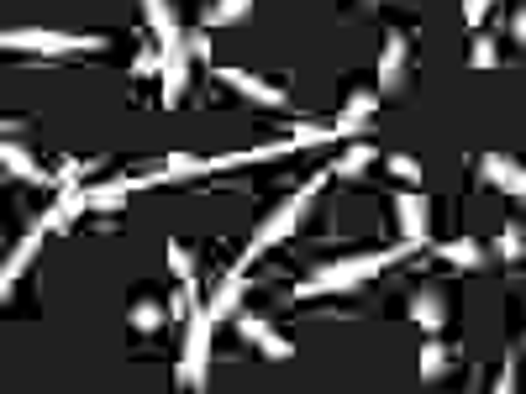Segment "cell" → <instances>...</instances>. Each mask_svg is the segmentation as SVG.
Masks as SVG:
<instances>
[{"label": "cell", "mask_w": 526, "mask_h": 394, "mask_svg": "<svg viewBox=\"0 0 526 394\" xmlns=\"http://www.w3.org/2000/svg\"><path fill=\"white\" fill-rule=\"evenodd\" d=\"M411 253V242H400V247H390V253H363V258H337V263H327V268H316V274L295 289L300 300H316V295H342V289H358V284H369V279H379L384 268H390L395 258H406Z\"/></svg>", "instance_id": "obj_1"}, {"label": "cell", "mask_w": 526, "mask_h": 394, "mask_svg": "<svg viewBox=\"0 0 526 394\" xmlns=\"http://www.w3.org/2000/svg\"><path fill=\"white\" fill-rule=\"evenodd\" d=\"M321 184H327V174H316L311 184H300V190L285 200V205H274V216L269 221H263L258 226V237H253V247H248V253H242L237 258V268H242V274H248V263L258 258V253H269V247L274 242H285V237H295L300 232V221H306V211H311V200L321 195Z\"/></svg>", "instance_id": "obj_2"}, {"label": "cell", "mask_w": 526, "mask_h": 394, "mask_svg": "<svg viewBox=\"0 0 526 394\" xmlns=\"http://www.w3.org/2000/svg\"><path fill=\"white\" fill-rule=\"evenodd\" d=\"M11 53H43V58H69V53H100L106 37H69V32H48V27H11L0 37Z\"/></svg>", "instance_id": "obj_3"}, {"label": "cell", "mask_w": 526, "mask_h": 394, "mask_svg": "<svg viewBox=\"0 0 526 394\" xmlns=\"http://www.w3.org/2000/svg\"><path fill=\"white\" fill-rule=\"evenodd\" d=\"M211 331H216V321L206 316V305H195L190 310V337H185V363H179V384H185V389H206Z\"/></svg>", "instance_id": "obj_4"}, {"label": "cell", "mask_w": 526, "mask_h": 394, "mask_svg": "<svg viewBox=\"0 0 526 394\" xmlns=\"http://www.w3.org/2000/svg\"><path fill=\"white\" fill-rule=\"evenodd\" d=\"M158 79H164V106L179 111L185 106V90H190V37L164 48V69H158Z\"/></svg>", "instance_id": "obj_5"}, {"label": "cell", "mask_w": 526, "mask_h": 394, "mask_svg": "<svg viewBox=\"0 0 526 394\" xmlns=\"http://www.w3.org/2000/svg\"><path fill=\"white\" fill-rule=\"evenodd\" d=\"M395 216H400V242H411V247L427 242V232H432V205H427V195H421V190L400 195L395 200Z\"/></svg>", "instance_id": "obj_6"}, {"label": "cell", "mask_w": 526, "mask_h": 394, "mask_svg": "<svg viewBox=\"0 0 526 394\" xmlns=\"http://www.w3.org/2000/svg\"><path fill=\"white\" fill-rule=\"evenodd\" d=\"M479 174H484V184H495V190L526 200V163L505 158V153H484V158H479Z\"/></svg>", "instance_id": "obj_7"}, {"label": "cell", "mask_w": 526, "mask_h": 394, "mask_svg": "<svg viewBox=\"0 0 526 394\" xmlns=\"http://www.w3.org/2000/svg\"><path fill=\"white\" fill-rule=\"evenodd\" d=\"M216 79H221V85H232L237 95L258 100V106H279V100H285V90H279V85H269V79H258L248 69H232V64H216Z\"/></svg>", "instance_id": "obj_8"}, {"label": "cell", "mask_w": 526, "mask_h": 394, "mask_svg": "<svg viewBox=\"0 0 526 394\" xmlns=\"http://www.w3.org/2000/svg\"><path fill=\"white\" fill-rule=\"evenodd\" d=\"M43 237H48V226H43V221H37V226H32V232H27L22 242H16V247H11V258H6V268H0V295H16V279H22V274H27V268H32V253H37V247H43Z\"/></svg>", "instance_id": "obj_9"}, {"label": "cell", "mask_w": 526, "mask_h": 394, "mask_svg": "<svg viewBox=\"0 0 526 394\" xmlns=\"http://www.w3.org/2000/svg\"><path fill=\"white\" fill-rule=\"evenodd\" d=\"M237 331H242L248 342H258L263 358H279V363L295 358V342H285V337H279V331H274L269 321H263V316H237Z\"/></svg>", "instance_id": "obj_10"}, {"label": "cell", "mask_w": 526, "mask_h": 394, "mask_svg": "<svg viewBox=\"0 0 526 394\" xmlns=\"http://www.w3.org/2000/svg\"><path fill=\"white\" fill-rule=\"evenodd\" d=\"M85 211H90V190H79V184H69V190L58 195V205H48V211L37 216V221H43L48 232H69V226H74L79 216H85Z\"/></svg>", "instance_id": "obj_11"}, {"label": "cell", "mask_w": 526, "mask_h": 394, "mask_svg": "<svg viewBox=\"0 0 526 394\" xmlns=\"http://www.w3.org/2000/svg\"><path fill=\"white\" fill-rule=\"evenodd\" d=\"M411 321L427 331V337H442V326H448V300H442V289H416Z\"/></svg>", "instance_id": "obj_12"}, {"label": "cell", "mask_w": 526, "mask_h": 394, "mask_svg": "<svg viewBox=\"0 0 526 394\" xmlns=\"http://www.w3.org/2000/svg\"><path fill=\"white\" fill-rule=\"evenodd\" d=\"M242 295H248V279H242V268H232V274L221 279V289H216V295L206 300V316L221 326L227 316H237V310H242Z\"/></svg>", "instance_id": "obj_13"}, {"label": "cell", "mask_w": 526, "mask_h": 394, "mask_svg": "<svg viewBox=\"0 0 526 394\" xmlns=\"http://www.w3.org/2000/svg\"><path fill=\"white\" fill-rule=\"evenodd\" d=\"M406 79V37L390 32L384 37V58H379V95H395Z\"/></svg>", "instance_id": "obj_14"}, {"label": "cell", "mask_w": 526, "mask_h": 394, "mask_svg": "<svg viewBox=\"0 0 526 394\" xmlns=\"http://www.w3.org/2000/svg\"><path fill=\"white\" fill-rule=\"evenodd\" d=\"M374 106H379V90H358V95L348 100V106H342V116L332 121V132H337V137H358L363 127H369Z\"/></svg>", "instance_id": "obj_15"}, {"label": "cell", "mask_w": 526, "mask_h": 394, "mask_svg": "<svg viewBox=\"0 0 526 394\" xmlns=\"http://www.w3.org/2000/svg\"><path fill=\"white\" fill-rule=\"evenodd\" d=\"M143 16H148V27H153V37H158V48H169V43H185V27H179V16H174V6L169 0H143Z\"/></svg>", "instance_id": "obj_16"}, {"label": "cell", "mask_w": 526, "mask_h": 394, "mask_svg": "<svg viewBox=\"0 0 526 394\" xmlns=\"http://www.w3.org/2000/svg\"><path fill=\"white\" fill-rule=\"evenodd\" d=\"M132 190H143V179H111V184H95V190H90V211H121Z\"/></svg>", "instance_id": "obj_17"}, {"label": "cell", "mask_w": 526, "mask_h": 394, "mask_svg": "<svg viewBox=\"0 0 526 394\" xmlns=\"http://www.w3.org/2000/svg\"><path fill=\"white\" fill-rule=\"evenodd\" d=\"M0 153H6V169H11L16 179H27V184H58V174L37 169V163H32L22 148H16V137H6V148H0Z\"/></svg>", "instance_id": "obj_18"}, {"label": "cell", "mask_w": 526, "mask_h": 394, "mask_svg": "<svg viewBox=\"0 0 526 394\" xmlns=\"http://www.w3.org/2000/svg\"><path fill=\"white\" fill-rule=\"evenodd\" d=\"M442 373H448V347H442V337H427V347H421V384H442Z\"/></svg>", "instance_id": "obj_19"}, {"label": "cell", "mask_w": 526, "mask_h": 394, "mask_svg": "<svg viewBox=\"0 0 526 394\" xmlns=\"http://www.w3.org/2000/svg\"><path fill=\"white\" fill-rule=\"evenodd\" d=\"M374 158H379V153L369 148V142H353V148H348V153H342V158L332 163V174H337V179H358V174L369 169Z\"/></svg>", "instance_id": "obj_20"}, {"label": "cell", "mask_w": 526, "mask_h": 394, "mask_svg": "<svg viewBox=\"0 0 526 394\" xmlns=\"http://www.w3.org/2000/svg\"><path fill=\"white\" fill-rule=\"evenodd\" d=\"M164 316H169V310L158 305V300H132V310H127L132 331H143V337H153V331L164 326Z\"/></svg>", "instance_id": "obj_21"}, {"label": "cell", "mask_w": 526, "mask_h": 394, "mask_svg": "<svg viewBox=\"0 0 526 394\" xmlns=\"http://www.w3.org/2000/svg\"><path fill=\"white\" fill-rule=\"evenodd\" d=\"M437 253H442V263H453V268H479V263H484V247H479V242H469V237L442 242Z\"/></svg>", "instance_id": "obj_22"}, {"label": "cell", "mask_w": 526, "mask_h": 394, "mask_svg": "<svg viewBox=\"0 0 526 394\" xmlns=\"http://www.w3.org/2000/svg\"><path fill=\"white\" fill-rule=\"evenodd\" d=\"M253 11V0H216L206 11V27H227V22H242V16Z\"/></svg>", "instance_id": "obj_23"}, {"label": "cell", "mask_w": 526, "mask_h": 394, "mask_svg": "<svg viewBox=\"0 0 526 394\" xmlns=\"http://www.w3.org/2000/svg\"><path fill=\"white\" fill-rule=\"evenodd\" d=\"M469 64H474V69H495V64H500V48H495V37L474 32V43H469Z\"/></svg>", "instance_id": "obj_24"}, {"label": "cell", "mask_w": 526, "mask_h": 394, "mask_svg": "<svg viewBox=\"0 0 526 394\" xmlns=\"http://www.w3.org/2000/svg\"><path fill=\"white\" fill-rule=\"evenodd\" d=\"M169 268H174L179 284H195V258H190L185 242H169Z\"/></svg>", "instance_id": "obj_25"}, {"label": "cell", "mask_w": 526, "mask_h": 394, "mask_svg": "<svg viewBox=\"0 0 526 394\" xmlns=\"http://www.w3.org/2000/svg\"><path fill=\"white\" fill-rule=\"evenodd\" d=\"M495 253H500V258H521V253H526V242H521V226H516V221L495 237Z\"/></svg>", "instance_id": "obj_26"}, {"label": "cell", "mask_w": 526, "mask_h": 394, "mask_svg": "<svg viewBox=\"0 0 526 394\" xmlns=\"http://www.w3.org/2000/svg\"><path fill=\"white\" fill-rule=\"evenodd\" d=\"M390 174L406 179V184H421V163H416L411 153H395V158H390Z\"/></svg>", "instance_id": "obj_27"}, {"label": "cell", "mask_w": 526, "mask_h": 394, "mask_svg": "<svg viewBox=\"0 0 526 394\" xmlns=\"http://www.w3.org/2000/svg\"><path fill=\"white\" fill-rule=\"evenodd\" d=\"M490 11H495V0H463V22H469V27H479Z\"/></svg>", "instance_id": "obj_28"}, {"label": "cell", "mask_w": 526, "mask_h": 394, "mask_svg": "<svg viewBox=\"0 0 526 394\" xmlns=\"http://www.w3.org/2000/svg\"><path fill=\"white\" fill-rule=\"evenodd\" d=\"M190 53L195 58H211V37L206 32H190Z\"/></svg>", "instance_id": "obj_29"}, {"label": "cell", "mask_w": 526, "mask_h": 394, "mask_svg": "<svg viewBox=\"0 0 526 394\" xmlns=\"http://www.w3.org/2000/svg\"><path fill=\"white\" fill-rule=\"evenodd\" d=\"M495 389H516V363H505V368H500V379H495Z\"/></svg>", "instance_id": "obj_30"}, {"label": "cell", "mask_w": 526, "mask_h": 394, "mask_svg": "<svg viewBox=\"0 0 526 394\" xmlns=\"http://www.w3.org/2000/svg\"><path fill=\"white\" fill-rule=\"evenodd\" d=\"M511 27H516V43H521V48H526V6H521V11H516V22H511Z\"/></svg>", "instance_id": "obj_31"}, {"label": "cell", "mask_w": 526, "mask_h": 394, "mask_svg": "<svg viewBox=\"0 0 526 394\" xmlns=\"http://www.w3.org/2000/svg\"><path fill=\"white\" fill-rule=\"evenodd\" d=\"M363 6H379V0H363Z\"/></svg>", "instance_id": "obj_32"}]
</instances>
